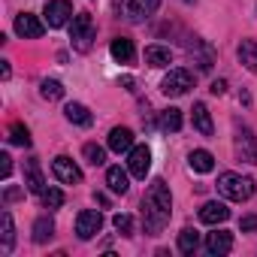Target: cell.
Wrapping results in <instances>:
<instances>
[{
	"label": "cell",
	"mask_w": 257,
	"mask_h": 257,
	"mask_svg": "<svg viewBox=\"0 0 257 257\" xmlns=\"http://www.w3.org/2000/svg\"><path fill=\"white\" fill-rule=\"evenodd\" d=\"M173 215V197L164 179H155L143 197V227L149 236H158Z\"/></svg>",
	"instance_id": "cell-1"
},
{
	"label": "cell",
	"mask_w": 257,
	"mask_h": 257,
	"mask_svg": "<svg viewBox=\"0 0 257 257\" xmlns=\"http://www.w3.org/2000/svg\"><path fill=\"white\" fill-rule=\"evenodd\" d=\"M218 191H221V197H227L233 203H245V200L254 197V179L239 176V173H221L218 176Z\"/></svg>",
	"instance_id": "cell-2"
},
{
	"label": "cell",
	"mask_w": 257,
	"mask_h": 257,
	"mask_svg": "<svg viewBox=\"0 0 257 257\" xmlns=\"http://www.w3.org/2000/svg\"><path fill=\"white\" fill-rule=\"evenodd\" d=\"M70 43H73V49L76 52H91V46H94V19L88 16V13H79L76 19H73V25H70Z\"/></svg>",
	"instance_id": "cell-3"
},
{
	"label": "cell",
	"mask_w": 257,
	"mask_h": 257,
	"mask_svg": "<svg viewBox=\"0 0 257 257\" xmlns=\"http://www.w3.org/2000/svg\"><path fill=\"white\" fill-rule=\"evenodd\" d=\"M161 7V0H118V10L127 22H146L149 16H155Z\"/></svg>",
	"instance_id": "cell-4"
},
{
	"label": "cell",
	"mask_w": 257,
	"mask_h": 257,
	"mask_svg": "<svg viewBox=\"0 0 257 257\" xmlns=\"http://www.w3.org/2000/svg\"><path fill=\"white\" fill-rule=\"evenodd\" d=\"M191 85H194L191 73H188V70H182V67H176V70H170V73L164 76L161 91H164L167 97H182V94H188V88H191Z\"/></svg>",
	"instance_id": "cell-5"
},
{
	"label": "cell",
	"mask_w": 257,
	"mask_h": 257,
	"mask_svg": "<svg viewBox=\"0 0 257 257\" xmlns=\"http://www.w3.org/2000/svg\"><path fill=\"white\" fill-rule=\"evenodd\" d=\"M100 227H103V215H100L97 209H85V212H79V218H76V236H79L82 242L94 239V236L100 233Z\"/></svg>",
	"instance_id": "cell-6"
},
{
	"label": "cell",
	"mask_w": 257,
	"mask_h": 257,
	"mask_svg": "<svg viewBox=\"0 0 257 257\" xmlns=\"http://www.w3.org/2000/svg\"><path fill=\"white\" fill-rule=\"evenodd\" d=\"M127 170L137 179H146L149 170H152V149L149 146H134L131 149V158H127Z\"/></svg>",
	"instance_id": "cell-7"
},
{
	"label": "cell",
	"mask_w": 257,
	"mask_h": 257,
	"mask_svg": "<svg viewBox=\"0 0 257 257\" xmlns=\"http://www.w3.org/2000/svg\"><path fill=\"white\" fill-rule=\"evenodd\" d=\"M52 173H55V179L64 182V185H79V182H82V170H79L67 155H58V158L52 161Z\"/></svg>",
	"instance_id": "cell-8"
},
{
	"label": "cell",
	"mask_w": 257,
	"mask_h": 257,
	"mask_svg": "<svg viewBox=\"0 0 257 257\" xmlns=\"http://www.w3.org/2000/svg\"><path fill=\"white\" fill-rule=\"evenodd\" d=\"M46 25L49 28H64L73 16V7H70V0H49L46 4Z\"/></svg>",
	"instance_id": "cell-9"
},
{
	"label": "cell",
	"mask_w": 257,
	"mask_h": 257,
	"mask_svg": "<svg viewBox=\"0 0 257 257\" xmlns=\"http://www.w3.org/2000/svg\"><path fill=\"white\" fill-rule=\"evenodd\" d=\"M236 158L245 161V164H257V137L248 127H242L236 134Z\"/></svg>",
	"instance_id": "cell-10"
},
{
	"label": "cell",
	"mask_w": 257,
	"mask_h": 257,
	"mask_svg": "<svg viewBox=\"0 0 257 257\" xmlns=\"http://www.w3.org/2000/svg\"><path fill=\"white\" fill-rule=\"evenodd\" d=\"M43 31H46V25H43L37 16H31V13H22V16L16 19V34L25 37V40H40Z\"/></svg>",
	"instance_id": "cell-11"
},
{
	"label": "cell",
	"mask_w": 257,
	"mask_h": 257,
	"mask_svg": "<svg viewBox=\"0 0 257 257\" xmlns=\"http://www.w3.org/2000/svg\"><path fill=\"white\" fill-rule=\"evenodd\" d=\"M206 251H209L212 257H224V254H230V251H233V236H230L227 230H215V233H209V236H206Z\"/></svg>",
	"instance_id": "cell-12"
},
{
	"label": "cell",
	"mask_w": 257,
	"mask_h": 257,
	"mask_svg": "<svg viewBox=\"0 0 257 257\" xmlns=\"http://www.w3.org/2000/svg\"><path fill=\"white\" fill-rule=\"evenodd\" d=\"M109 149L115 155L131 152L134 149V131H131V127H112V131H109Z\"/></svg>",
	"instance_id": "cell-13"
},
{
	"label": "cell",
	"mask_w": 257,
	"mask_h": 257,
	"mask_svg": "<svg viewBox=\"0 0 257 257\" xmlns=\"http://www.w3.org/2000/svg\"><path fill=\"white\" fill-rule=\"evenodd\" d=\"M25 188H28L31 194H43V191H46V179H43V170H40L37 158H31V161L25 164Z\"/></svg>",
	"instance_id": "cell-14"
},
{
	"label": "cell",
	"mask_w": 257,
	"mask_h": 257,
	"mask_svg": "<svg viewBox=\"0 0 257 257\" xmlns=\"http://www.w3.org/2000/svg\"><path fill=\"white\" fill-rule=\"evenodd\" d=\"M109 52H112V58H115L118 64H134V61H137V49H134V43L127 40V37H118V40H112Z\"/></svg>",
	"instance_id": "cell-15"
},
{
	"label": "cell",
	"mask_w": 257,
	"mask_h": 257,
	"mask_svg": "<svg viewBox=\"0 0 257 257\" xmlns=\"http://www.w3.org/2000/svg\"><path fill=\"white\" fill-rule=\"evenodd\" d=\"M227 218H230V209L224 203H218V200H212V203H206L200 209V221L203 224H224Z\"/></svg>",
	"instance_id": "cell-16"
},
{
	"label": "cell",
	"mask_w": 257,
	"mask_h": 257,
	"mask_svg": "<svg viewBox=\"0 0 257 257\" xmlns=\"http://www.w3.org/2000/svg\"><path fill=\"white\" fill-rule=\"evenodd\" d=\"M64 115H67L70 124H79V127H91V124H94V115H91L88 106H82V103H67V106H64Z\"/></svg>",
	"instance_id": "cell-17"
},
{
	"label": "cell",
	"mask_w": 257,
	"mask_h": 257,
	"mask_svg": "<svg viewBox=\"0 0 257 257\" xmlns=\"http://www.w3.org/2000/svg\"><path fill=\"white\" fill-rule=\"evenodd\" d=\"M0 227H4V233H0V254H10L13 245H16V224H13L10 212L0 215Z\"/></svg>",
	"instance_id": "cell-18"
},
{
	"label": "cell",
	"mask_w": 257,
	"mask_h": 257,
	"mask_svg": "<svg viewBox=\"0 0 257 257\" xmlns=\"http://www.w3.org/2000/svg\"><path fill=\"white\" fill-rule=\"evenodd\" d=\"M106 185L112 194H127V188H131V179H127V173L121 167H109L106 170Z\"/></svg>",
	"instance_id": "cell-19"
},
{
	"label": "cell",
	"mask_w": 257,
	"mask_h": 257,
	"mask_svg": "<svg viewBox=\"0 0 257 257\" xmlns=\"http://www.w3.org/2000/svg\"><path fill=\"white\" fill-rule=\"evenodd\" d=\"M188 52H191V58L197 55V67L206 73V70H212V49L203 43V40H194V43H188Z\"/></svg>",
	"instance_id": "cell-20"
},
{
	"label": "cell",
	"mask_w": 257,
	"mask_h": 257,
	"mask_svg": "<svg viewBox=\"0 0 257 257\" xmlns=\"http://www.w3.org/2000/svg\"><path fill=\"white\" fill-rule=\"evenodd\" d=\"M194 127L203 134V137H212V115H209V109H206V103H194Z\"/></svg>",
	"instance_id": "cell-21"
},
{
	"label": "cell",
	"mask_w": 257,
	"mask_h": 257,
	"mask_svg": "<svg viewBox=\"0 0 257 257\" xmlns=\"http://www.w3.org/2000/svg\"><path fill=\"white\" fill-rule=\"evenodd\" d=\"M188 164H191V170H194V173H212V170H215V158H212L206 149H197V152H191Z\"/></svg>",
	"instance_id": "cell-22"
},
{
	"label": "cell",
	"mask_w": 257,
	"mask_h": 257,
	"mask_svg": "<svg viewBox=\"0 0 257 257\" xmlns=\"http://www.w3.org/2000/svg\"><path fill=\"white\" fill-rule=\"evenodd\" d=\"M52 236H55V221H52L49 215L37 218V221H34V242L43 245V242H49Z\"/></svg>",
	"instance_id": "cell-23"
},
{
	"label": "cell",
	"mask_w": 257,
	"mask_h": 257,
	"mask_svg": "<svg viewBox=\"0 0 257 257\" xmlns=\"http://www.w3.org/2000/svg\"><path fill=\"white\" fill-rule=\"evenodd\" d=\"M239 61L245 64V70L257 73V43L254 40H242L239 43Z\"/></svg>",
	"instance_id": "cell-24"
},
{
	"label": "cell",
	"mask_w": 257,
	"mask_h": 257,
	"mask_svg": "<svg viewBox=\"0 0 257 257\" xmlns=\"http://www.w3.org/2000/svg\"><path fill=\"white\" fill-rule=\"evenodd\" d=\"M170 61H173L170 49H164V46H149L146 49V64L149 67H167Z\"/></svg>",
	"instance_id": "cell-25"
},
{
	"label": "cell",
	"mask_w": 257,
	"mask_h": 257,
	"mask_svg": "<svg viewBox=\"0 0 257 257\" xmlns=\"http://www.w3.org/2000/svg\"><path fill=\"white\" fill-rule=\"evenodd\" d=\"M161 127H164L167 134L182 131V112H179V109H164V112H161Z\"/></svg>",
	"instance_id": "cell-26"
},
{
	"label": "cell",
	"mask_w": 257,
	"mask_h": 257,
	"mask_svg": "<svg viewBox=\"0 0 257 257\" xmlns=\"http://www.w3.org/2000/svg\"><path fill=\"white\" fill-rule=\"evenodd\" d=\"M197 248H200L197 230H182V233H179V251H182V254H194Z\"/></svg>",
	"instance_id": "cell-27"
},
{
	"label": "cell",
	"mask_w": 257,
	"mask_h": 257,
	"mask_svg": "<svg viewBox=\"0 0 257 257\" xmlns=\"http://www.w3.org/2000/svg\"><path fill=\"white\" fill-rule=\"evenodd\" d=\"M82 155H85V161H88L91 167H103V164H106V152H103L97 143H85Z\"/></svg>",
	"instance_id": "cell-28"
},
{
	"label": "cell",
	"mask_w": 257,
	"mask_h": 257,
	"mask_svg": "<svg viewBox=\"0 0 257 257\" xmlns=\"http://www.w3.org/2000/svg\"><path fill=\"white\" fill-rule=\"evenodd\" d=\"M40 94H43L46 100H61V97H64V85H61L58 79H43Z\"/></svg>",
	"instance_id": "cell-29"
},
{
	"label": "cell",
	"mask_w": 257,
	"mask_h": 257,
	"mask_svg": "<svg viewBox=\"0 0 257 257\" xmlns=\"http://www.w3.org/2000/svg\"><path fill=\"white\" fill-rule=\"evenodd\" d=\"M10 143L13 146H22V149H28L31 146V131L25 124H13V131H10Z\"/></svg>",
	"instance_id": "cell-30"
},
{
	"label": "cell",
	"mask_w": 257,
	"mask_h": 257,
	"mask_svg": "<svg viewBox=\"0 0 257 257\" xmlns=\"http://www.w3.org/2000/svg\"><path fill=\"white\" fill-rule=\"evenodd\" d=\"M40 200H43L46 209H61V206H64V194H61L58 188H46V191L40 194Z\"/></svg>",
	"instance_id": "cell-31"
},
{
	"label": "cell",
	"mask_w": 257,
	"mask_h": 257,
	"mask_svg": "<svg viewBox=\"0 0 257 257\" xmlns=\"http://www.w3.org/2000/svg\"><path fill=\"white\" fill-rule=\"evenodd\" d=\"M112 224H115V230H118L121 236H134V218L127 215V212H118V215L112 218Z\"/></svg>",
	"instance_id": "cell-32"
},
{
	"label": "cell",
	"mask_w": 257,
	"mask_h": 257,
	"mask_svg": "<svg viewBox=\"0 0 257 257\" xmlns=\"http://www.w3.org/2000/svg\"><path fill=\"white\" fill-rule=\"evenodd\" d=\"M10 176H13V158L0 155V179H10Z\"/></svg>",
	"instance_id": "cell-33"
},
{
	"label": "cell",
	"mask_w": 257,
	"mask_h": 257,
	"mask_svg": "<svg viewBox=\"0 0 257 257\" xmlns=\"http://www.w3.org/2000/svg\"><path fill=\"white\" fill-rule=\"evenodd\" d=\"M239 230H242V233H254V230H257V215H245V218L239 221Z\"/></svg>",
	"instance_id": "cell-34"
},
{
	"label": "cell",
	"mask_w": 257,
	"mask_h": 257,
	"mask_svg": "<svg viewBox=\"0 0 257 257\" xmlns=\"http://www.w3.org/2000/svg\"><path fill=\"white\" fill-rule=\"evenodd\" d=\"M209 91H212L215 97H221V94L227 91V82H224V79H218V82H212V88H209Z\"/></svg>",
	"instance_id": "cell-35"
},
{
	"label": "cell",
	"mask_w": 257,
	"mask_h": 257,
	"mask_svg": "<svg viewBox=\"0 0 257 257\" xmlns=\"http://www.w3.org/2000/svg\"><path fill=\"white\" fill-rule=\"evenodd\" d=\"M4 197H7V203H13V200H19V197H22V191H19V188H7V194H4Z\"/></svg>",
	"instance_id": "cell-36"
},
{
	"label": "cell",
	"mask_w": 257,
	"mask_h": 257,
	"mask_svg": "<svg viewBox=\"0 0 257 257\" xmlns=\"http://www.w3.org/2000/svg\"><path fill=\"white\" fill-rule=\"evenodd\" d=\"M0 76H4V79H10V76H13V70H10V61H0Z\"/></svg>",
	"instance_id": "cell-37"
},
{
	"label": "cell",
	"mask_w": 257,
	"mask_h": 257,
	"mask_svg": "<svg viewBox=\"0 0 257 257\" xmlns=\"http://www.w3.org/2000/svg\"><path fill=\"white\" fill-rule=\"evenodd\" d=\"M94 197H97V203H100V206H109V197H106V194H94Z\"/></svg>",
	"instance_id": "cell-38"
},
{
	"label": "cell",
	"mask_w": 257,
	"mask_h": 257,
	"mask_svg": "<svg viewBox=\"0 0 257 257\" xmlns=\"http://www.w3.org/2000/svg\"><path fill=\"white\" fill-rule=\"evenodd\" d=\"M185 4H194V0H185Z\"/></svg>",
	"instance_id": "cell-39"
}]
</instances>
